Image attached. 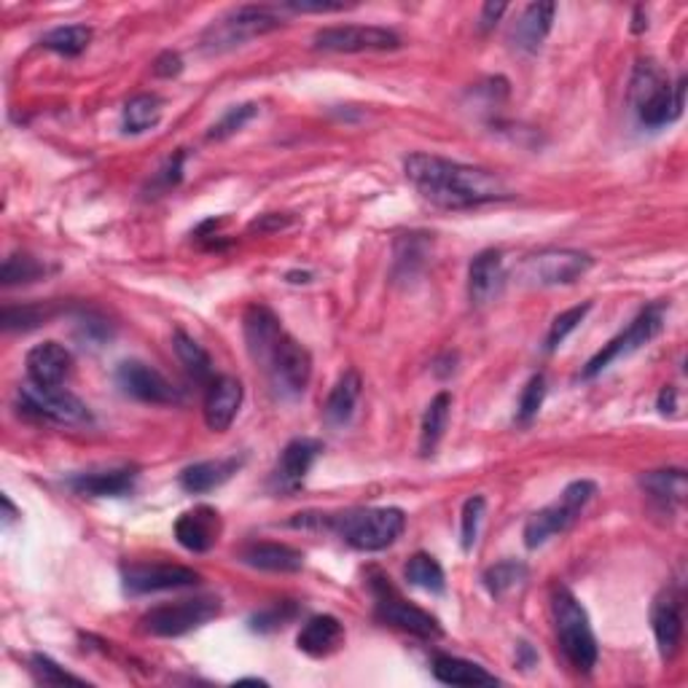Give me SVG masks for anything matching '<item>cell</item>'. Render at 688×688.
I'll use <instances>...</instances> for the list:
<instances>
[{"label": "cell", "instance_id": "cell-1", "mask_svg": "<svg viewBox=\"0 0 688 688\" xmlns=\"http://www.w3.org/2000/svg\"><path fill=\"white\" fill-rule=\"evenodd\" d=\"M406 178L431 205L444 210H468L512 196L495 172L452 162L436 154H412L404 162Z\"/></svg>", "mask_w": 688, "mask_h": 688}, {"label": "cell", "instance_id": "cell-2", "mask_svg": "<svg viewBox=\"0 0 688 688\" xmlns=\"http://www.w3.org/2000/svg\"><path fill=\"white\" fill-rule=\"evenodd\" d=\"M321 527L334 530L347 546L358 552H382L401 538L406 516L401 508H350L336 516H312Z\"/></svg>", "mask_w": 688, "mask_h": 688}, {"label": "cell", "instance_id": "cell-3", "mask_svg": "<svg viewBox=\"0 0 688 688\" xmlns=\"http://www.w3.org/2000/svg\"><path fill=\"white\" fill-rule=\"evenodd\" d=\"M684 92L686 79L672 84L670 75L665 73L654 60H640L633 73L629 84V100L637 119L646 127H665L684 113Z\"/></svg>", "mask_w": 688, "mask_h": 688}, {"label": "cell", "instance_id": "cell-4", "mask_svg": "<svg viewBox=\"0 0 688 688\" xmlns=\"http://www.w3.org/2000/svg\"><path fill=\"white\" fill-rule=\"evenodd\" d=\"M552 614L554 627H557L559 648H563L565 659L573 665V670H595L600 648H597V637L591 633V624L584 605L578 603L568 589H557L552 597Z\"/></svg>", "mask_w": 688, "mask_h": 688}, {"label": "cell", "instance_id": "cell-5", "mask_svg": "<svg viewBox=\"0 0 688 688\" xmlns=\"http://www.w3.org/2000/svg\"><path fill=\"white\" fill-rule=\"evenodd\" d=\"M283 24V17L270 6H240L229 11L202 33V52L205 54H224L232 49L245 47L253 38H261Z\"/></svg>", "mask_w": 688, "mask_h": 688}, {"label": "cell", "instance_id": "cell-6", "mask_svg": "<svg viewBox=\"0 0 688 688\" xmlns=\"http://www.w3.org/2000/svg\"><path fill=\"white\" fill-rule=\"evenodd\" d=\"M597 495L595 482H573L563 489L559 500H554L552 506L540 508L538 514H533L525 525V546L527 549H538L546 540H552L554 535L565 533L573 522L581 516V512L589 506V500Z\"/></svg>", "mask_w": 688, "mask_h": 688}, {"label": "cell", "instance_id": "cell-7", "mask_svg": "<svg viewBox=\"0 0 688 688\" xmlns=\"http://www.w3.org/2000/svg\"><path fill=\"white\" fill-rule=\"evenodd\" d=\"M221 614L219 597H191V600H178L159 605V608L149 610L140 619L145 635L154 637H181L194 633V629L205 627Z\"/></svg>", "mask_w": 688, "mask_h": 688}, {"label": "cell", "instance_id": "cell-8", "mask_svg": "<svg viewBox=\"0 0 688 688\" xmlns=\"http://www.w3.org/2000/svg\"><path fill=\"white\" fill-rule=\"evenodd\" d=\"M665 315H667L665 304H651V307L643 310L640 315L629 323L627 331H621L619 336H614V340L605 344L595 358L586 363L584 380L597 377V374H603L614 361L627 358V355L637 353V350L646 347L648 342L656 340V336L661 334V328H665Z\"/></svg>", "mask_w": 688, "mask_h": 688}, {"label": "cell", "instance_id": "cell-9", "mask_svg": "<svg viewBox=\"0 0 688 688\" xmlns=\"http://www.w3.org/2000/svg\"><path fill=\"white\" fill-rule=\"evenodd\" d=\"M19 409L30 417L52 419L60 425H87L92 419L89 406L65 387H41L24 382L19 387Z\"/></svg>", "mask_w": 688, "mask_h": 688}, {"label": "cell", "instance_id": "cell-10", "mask_svg": "<svg viewBox=\"0 0 688 688\" xmlns=\"http://www.w3.org/2000/svg\"><path fill=\"white\" fill-rule=\"evenodd\" d=\"M591 270V259L581 251L549 247L535 256H527L519 266L522 283L527 285H570Z\"/></svg>", "mask_w": 688, "mask_h": 688}, {"label": "cell", "instance_id": "cell-11", "mask_svg": "<svg viewBox=\"0 0 688 688\" xmlns=\"http://www.w3.org/2000/svg\"><path fill=\"white\" fill-rule=\"evenodd\" d=\"M264 372L283 398H296L307 391L312 377V358L307 347H302L291 334H283L264 361Z\"/></svg>", "mask_w": 688, "mask_h": 688}, {"label": "cell", "instance_id": "cell-12", "mask_svg": "<svg viewBox=\"0 0 688 688\" xmlns=\"http://www.w3.org/2000/svg\"><path fill=\"white\" fill-rule=\"evenodd\" d=\"M398 47L401 38L377 24H340V28H323L321 33H315V49L336 54L391 52Z\"/></svg>", "mask_w": 688, "mask_h": 688}, {"label": "cell", "instance_id": "cell-13", "mask_svg": "<svg viewBox=\"0 0 688 688\" xmlns=\"http://www.w3.org/2000/svg\"><path fill=\"white\" fill-rule=\"evenodd\" d=\"M374 600H377V616L385 624H393V627L406 629V633L425 637V640H433V637H442V624L436 621V616H431L428 610L417 608V605L406 603L404 597L387 584V578H377L372 581Z\"/></svg>", "mask_w": 688, "mask_h": 688}, {"label": "cell", "instance_id": "cell-14", "mask_svg": "<svg viewBox=\"0 0 688 688\" xmlns=\"http://www.w3.org/2000/svg\"><path fill=\"white\" fill-rule=\"evenodd\" d=\"M121 581L130 595H154V591L189 589L202 581L200 573L183 568V565H127L121 570Z\"/></svg>", "mask_w": 688, "mask_h": 688}, {"label": "cell", "instance_id": "cell-15", "mask_svg": "<svg viewBox=\"0 0 688 688\" xmlns=\"http://www.w3.org/2000/svg\"><path fill=\"white\" fill-rule=\"evenodd\" d=\"M117 382L127 396L143 401V404H159V406L178 404V391L172 387V382L143 361L121 363L117 368Z\"/></svg>", "mask_w": 688, "mask_h": 688}, {"label": "cell", "instance_id": "cell-16", "mask_svg": "<svg viewBox=\"0 0 688 688\" xmlns=\"http://www.w3.org/2000/svg\"><path fill=\"white\" fill-rule=\"evenodd\" d=\"M323 444L317 438H293L289 447L283 449L280 461L275 465V474H272V489L275 493H296L302 487L307 474L321 457Z\"/></svg>", "mask_w": 688, "mask_h": 688}, {"label": "cell", "instance_id": "cell-17", "mask_svg": "<svg viewBox=\"0 0 688 688\" xmlns=\"http://www.w3.org/2000/svg\"><path fill=\"white\" fill-rule=\"evenodd\" d=\"M24 366H28V382H33V385L60 387L70 377L73 355L60 342H43L30 350Z\"/></svg>", "mask_w": 688, "mask_h": 688}, {"label": "cell", "instance_id": "cell-18", "mask_svg": "<svg viewBox=\"0 0 688 688\" xmlns=\"http://www.w3.org/2000/svg\"><path fill=\"white\" fill-rule=\"evenodd\" d=\"M221 516L210 506H194L191 512L181 514L175 522V538L183 549L194 554H205L219 544Z\"/></svg>", "mask_w": 688, "mask_h": 688}, {"label": "cell", "instance_id": "cell-19", "mask_svg": "<svg viewBox=\"0 0 688 688\" xmlns=\"http://www.w3.org/2000/svg\"><path fill=\"white\" fill-rule=\"evenodd\" d=\"M242 334H245L251 358L264 366V361L270 358V353L275 350L277 340L285 331L280 326L275 312L264 307V304H253V307H247L245 315H242Z\"/></svg>", "mask_w": 688, "mask_h": 688}, {"label": "cell", "instance_id": "cell-20", "mask_svg": "<svg viewBox=\"0 0 688 688\" xmlns=\"http://www.w3.org/2000/svg\"><path fill=\"white\" fill-rule=\"evenodd\" d=\"M506 285V266L500 251H482L468 266V296L476 307L495 302Z\"/></svg>", "mask_w": 688, "mask_h": 688}, {"label": "cell", "instance_id": "cell-21", "mask_svg": "<svg viewBox=\"0 0 688 688\" xmlns=\"http://www.w3.org/2000/svg\"><path fill=\"white\" fill-rule=\"evenodd\" d=\"M242 406V382L237 377H215L208 385L205 423L210 431L224 433Z\"/></svg>", "mask_w": 688, "mask_h": 688}, {"label": "cell", "instance_id": "cell-22", "mask_svg": "<svg viewBox=\"0 0 688 688\" xmlns=\"http://www.w3.org/2000/svg\"><path fill=\"white\" fill-rule=\"evenodd\" d=\"M554 14H557V6L554 3H530L522 11L519 19L512 28V43L519 52H538L544 47L546 36L552 33Z\"/></svg>", "mask_w": 688, "mask_h": 688}, {"label": "cell", "instance_id": "cell-23", "mask_svg": "<svg viewBox=\"0 0 688 688\" xmlns=\"http://www.w3.org/2000/svg\"><path fill=\"white\" fill-rule=\"evenodd\" d=\"M138 482V468H111V471H92V474H79L70 479V487L79 495H89V498H119L127 495Z\"/></svg>", "mask_w": 688, "mask_h": 688}, {"label": "cell", "instance_id": "cell-24", "mask_svg": "<svg viewBox=\"0 0 688 688\" xmlns=\"http://www.w3.org/2000/svg\"><path fill=\"white\" fill-rule=\"evenodd\" d=\"M651 627L661 656L672 659L680 646V637H684V614H680V600L672 591H667V595H661L659 600L654 603Z\"/></svg>", "mask_w": 688, "mask_h": 688}, {"label": "cell", "instance_id": "cell-25", "mask_svg": "<svg viewBox=\"0 0 688 688\" xmlns=\"http://www.w3.org/2000/svg\"><path fill=\"white\" fill-rule=\"evenodd\" d=\"M342 640L344 629L336 616H312L299 633L296 646L299 651L312 656V659H323V656L334 654L342 646Z\"/></svg>", "mask_w": 688, "mask_h": 688}, {"label": "cell", "instance_id": "cell-26", "mask_svg": "<svg viewBox=\"0 0 688 688\" xmlns=\"http://www.w3.org/2000/svg\"><path fill=\"white\" fill-rule=\"evenodd\" d=\"M237 468H240L237 457H224V461H202V463L189 465V468H183L181 476H178V482H181V487L186 489V493L202 495V493H210V489L221 487V484H226L234 474H237Z\"/></svg>", "mask_w": 688, "mask_h": 688}, {"label": "cell", "instance_id": "cell-27", "mask_svg": "<svg viewBox=\"0 0 688 688\" xmlns=\"http://www.w3.org/2000/svg\"><path fill=\"white\" fill-rule=\"evenodd\" d=\"M361 374L355 372V368H350V372H344L342 377L336 380V385L331 387L326 398V406H323V417H326L331 428H342V425H347L350 419H353L355 406H358L361 398Z\"/></svg>", "mask_w": 688, "mask_h": 688}, {"label": "cell", "instance_id": "cell-28", "mask_svg": "<svg viewBox=\"0 0 688 688\" xmlns=\"http://www.w3.org/2000/svg\"><path fill=\"white\" fill-rule=\"evenodd\" d=\"M240 559L266 573H299L304 568V554L285 544H251L240 554Z\"/></svg>", "mask_w": 688, "mask_h": 688}, {"label": "cell", "instance_id": "cell-29", "mask_svg": "<svg viewBox=\"0 0 688 688\" xmlns=\"http://www.w3.org/2000/svg\"><path fill=\"white\" fill-rule=\"evenodd\" d=\"M433 678L447 686H498L500 680L468 659L457 656H436L433 659Z\"/></svg>", "mask_w": 688, "mask_h": 688}, {"label": "cell", "instance_id": "cell-30", "mask_svg": "<svg viewBox=\"0 0 688 688\" xmlns=\"http://www.w3.org/2000/svg\"><path fill=\"white\" fill-rule=\"evenodd\" d=\"M640 487L646 489L654 500H659L661 506H680L688 493L686 471H680V468L651 471V474L643 476Z\"/></svg>", "mask_w": 688, "mask_h": 688}, {"label": "cell", "instance_id": "cell-31", "mask_svg": "<svg viewBox=\"0 0 688 688\" xmlns=\"http://www.w3.org/2000/svg\"><path fill=\"white\" fill-rule=\"evenodd\" d=\"M449 412H452V396L447 391L438 393V396L428 404V409H425L423 425H419V452H423L425 457L433 455L438 442H442L449 423Z\"/></svg>", "mask_w": 688, "mask_h": 688}, {"label": "cell", "instance_id": "cell-32", "mask_svg": "<svg viewBox=\"0 0 688 688\" xmlns=\"http://www.w3.org/2000/svg\"><path fill=\"white\" fill-rule=\"evenodd\" d=\"M159 119H162V100L156 94H138V98H132L124 105V113H121V124H124V132H130V135L154 130Z\"/></svg>", "mask_w": 688, "mask_h": 688}, {"label": "cell", "instance_id": "cell-33", "mask_svg": "<svg viewBox=\"0 0 688 688\" xmlns=\"http://www.w3.org/2000/svg\"><path fill=\"white\" fill-rule=\"evenodd\" d=\"M172 347H175L178 358H181L186 372L196 382H213V361H210L208 350L202 347L194 336H189L186 331H175L172 336Z\"/></svg>", "mask_w": 688, "mask_h": 688}, {"label": "cell", "instance_id": "cell-34", "mask_svg": "<svg viewBox=\"0 0 688 688\" xmlns=\"http://www.w3.org/2000/svg\"><path fill=\"white\" fill-rule=\"evenodd\" d=\"M89 41H92V28H87V24H62V28L49 30L41 38V47L62 57H79L89 47Z\"/></svg>", "mask_w": 688, "mask_h": 688}, {"label": "cell", "instance_id": "cell-35", "mask_svg": "<svg viewBox=\"0 0 688 688\" xmlns=\"http://www.w3.org/2000/svg\"><path fill=\"white\" fill-rule=\"evenodd\" d=\"M406 581L419 586V589L433 591V595H442L444 586H447V578H444L442 565L431 557V554H414V557L406 563L404 568Z\"/></svg>", "mask_w": 688, "mask_h": 688}, {"label": "cell", "instance_id": "cell-36", "mask_svg": "<svg viewBox=\"0 0 688 688\" xmlns=\"http://www.w3.org/2000/svg\"><path fill=\"white\" fill-rule=\"evenodd\" d=\"M482 581L493 597H506L508 591H514L516 586L527 581V565L516 563V559H506V563H498L484 570Z\"/></svg>", "mask_w": 688, "mask_h": 688}, {"label": "cell", "instance_id": "cell-37", "mask_svg": "<svg viewBox=\"0 0 688 688\" xmlns=\"http://www.w3.org/2000/svg\"><path fill=\"white\" fill-rule=\"evenodd\" d=\"M43 275H47V266H43L38 259L28 256V253H11V256L3 261V270H0L3 285L36 283V280Z\"/></svg>", "mask_w": 688, "mask_h": 688}, {"label": "cell", "instance_id": "cell-38", "mask_svg": "<svg viewBox=\"0 0 688 688\" xmlns=\"http://www.w3.org/2000/svg\"><path fill=\"white\" fill-rule=\"evenodd\" d=\"M30 670H33L36 680L43 686H65V684H75V686H87L84 678L79 675H70L68 670H62L54 659L43 654H33L30 656Z\"/></svg>", "mask_w": 688, "mask_h": 688}, {"label": "cell", "instance_id": "cell-39", "mask_svg": "<svg viewBox=\"0 0 688 688\" xmlns=\"http://www.w3.org/2000/svg\"><path fill=\"white\" fill-rule=\"evenodd\" d=\"M589 310H591V304L586 302V304H578V307L559 312V315L554 317L549 336H546V350H557L559 344L568 340V334H573V331L578 328V323H581L584 317L589 315Z\"/></svg>", "mask_w": 688, "mask_h": 688}, {"label": "cell", "instance_id": "cell-40", "mask_svg": "<svg viewBox=\"0 0 688 688\" xmlns=\"http://www.w3.org/2000/svg\"><path fill=\"white\" fill-rule=\"evenodd\" d=\"M484 508H487V500L482 495H474V498L465 500L463 506V522H461V538H463V549L471 552L474 549L476 538H479V527L484 519Z\"/></svg>", "mask_w": 688, "mask_h": 688}, {"label": "cell", "instance_id": "cell-41", "mask_svg": "<svg viewBox=\"0 0 688 688\" xmlns=\"http://www.w3.org/2000/svg\"><path fill=\"white\" fill-rule=\"evenodd\" d=\"M256 113H259V108L253 105V103L229 108V111L224 113V119H221L219 124H213V130L208 132V138H210V140H226V138H232L234 132H240L242 127L247 124V121L256 117Z\"/></svg>", "mask_w": 688, "mask_h": 688}, {"label": "cell", "instance_id": "cell-42", "mask_svg": "<svg viewBox=\"0 0 688 688\" xmlns=\"http://www.w3.org/2000/svg\"><path fill=\"white\" fill-rule=\"evenodd\" d=\"M49 317H52V310L43 307H6L0 323H3L6 331H28L47 323Z\"/></svg>", "mask_w": 688, "mask_h": 688}, {"label": "cell", "instance_id": "cell-43", "mask_svg": "<svg viewBox=\"0 0 688 688\" xmlns=\"http://www.w3.org/2000/svg\"><path fill=\"white\" fill-rule=\"evenodd\" d=\"M544 398H546V377L544 374H535L519 396V412H516L519 414V423H530L535 414L540 412V406H544Z\"/></svg>", "mask_w": 688, "mask_h": 688}, {"label": "cell", "instance_id": "cell-44", "mask_svg": "<svg viewBox=\"0 0 688 688\" xmlns=\"http://www.w3.org/2000/svg\"><path fill=\"white\" fill-rule=\"evenodd\" d=\"M293 616H296V605L277 603V605H272L270 610H264V614H259L256 619H253V629H259V633H270V629L285 627Z\"/></svg>", "mask_w": 688, "mask_h": 688}, {"label": "cell", "instance_id": "cell-45", "mask_svg": "<svg viewBox=\"0 0 688 688\" xmlns=\"http://www.w3.org/2000/svg\"><path fill=\"white\" fill-rule=\"evenodd\" d=\"M283 9L293 11V14H334V11H344L347 6L326 3V0H291V3H283Z\"/></svg>", "mask_w": 688, "mask_h": 688}, {"label": "cell", "instance_id": "cell-46", "mask_svg": "<svg viewBox=\"0 0 688 688\" xmlns=\"http://www.w3.org/2000/svg\"><path fill=\"white\" fill-rule=\"evenodd\" d=\"M183 70V60L178 52H162L154 60V75H159V79H172V75H178Z\"/></svg>", "mask_w": 688, "mask_h": 688}, {"label": "cell", "instance_id": "cell-47", "mask_svg": "<svg viewBox=\"0 0 688 688\" xmlns=\"http://www.w3.org/2000/svg\"><path fill=\"white\" fill-rule=\"evenodd\" d=\"M183 151L181 154H175V159H170L168 164H164L162 170H159V175L154 178V183H159V186L162 189H170V186H175L178 181H181V172H183Z\"/></svg>", "mask_w": 688, "mask_h": 688}, {"label": "cell", "instance_id": "cell-48", "mask_svg": "<svg viewBox=\"0 0 688 688\" xmlns=\"http://www.w3.org/2000/svg\"><path fill=\"white\" fill-rule=\"evenodd\" d=\"M506 9H508L506 3H487V6H484V9H482V17H479L482 33H487V30H493L495 24L500 22V17L506 14Z\"/></svg>", "mask_w": 688, "mask_h": 688}, {"label": "cell", "instance_id": "cell-49", "mask_svg": "<svg viewBox=\"0 0 688 688\" xmlns=\"http://www.w3.org/2000/svg\"><path fill=\"white\" fill-rule=\"evenodd\" d=\"M659 412L661 414L675 412V391L672 387H665V391L659 393Z\"/></svg>", "mask_w": 688, "mask_h": 688}, {"label": "cell", "instance_id": "cell-50", "mask_svg": "<svg viewBox=\"0 0 688 688\" xmlns=\"http://www.w3.org/2000/svg\"><path fill=\"white\" fill-rule=\"evenodd\" d=\"M3 508H6V525H11V522L17 519V508L14 503L9 500V495H3Z\"/></svg>", "mask_w": 688, "mask_h": 688}]
</instances>
